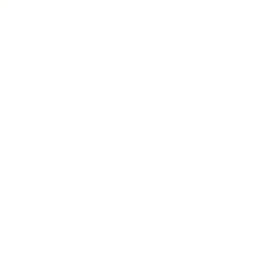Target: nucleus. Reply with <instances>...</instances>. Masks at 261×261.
I'll use <instances>...</instances> for the list:
<instances>
[]
</instances>
